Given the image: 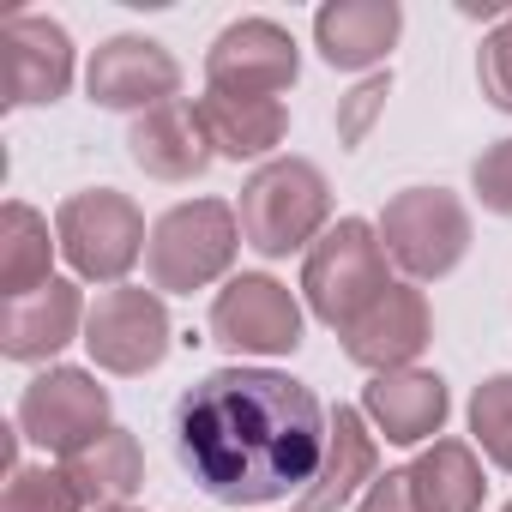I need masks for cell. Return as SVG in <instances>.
I'll use <instances>...</instances> for the list:
<instances>
[{"label":"cell","instance_id":"obj_15","mask_svg":"<svg viewBox=\"0 0 512 512\" xmlns=\"http://www.w3.org/2000/svg\"><path fill=\"white\" fill-rule=\"evenodd\" d=\"M380 482V434L368 428V416L356 404L332 410V434H326V458L314 470V482L296 494L302 512H338L350 500H362Z\"/></svg>","mask_w":512,"mask_h":512},{"label":"cell","instance_id":"obj_7","mask_svg":"<svg viewBox=\"0 0 512 512\" xmlns=\"http://www.w3.org/2000/svg\"><path fill=\"white\" fill-rule=\"evenodd\" d=\"M109 386H97V374L85 368H43L25 392H19V434L37 440L43 452L55 458H73L85 452L97 434H109Z\"/></svg>","mask_w":512,"mask_h":512},{"label":"cell","instance_id":"obj_2","mask_svg":"<svg viewBox=\"0 0 512 512\" xmlns=\"http://www.w3.org/2000/svg\"><path fill=\"white\" fill-rule=\"evenodd\" d=\"M241 241L260 260H290L308 253L326 229H332V187L320 175V163L308 157H272L247 175L241 205H235Z\"/></svg>","mask_w":512,"mask_h":512},{"label":"cell","instance_id":"obj_19","mask_svg":"<svg viewBox=\"0 0 512 512\" xmlns=\"http://www.w3.org/2000/svg\"><path fill=\"white\" fill-rule=\"evenodd\" d=\"M199 115H205V133H211L217 157H235V163H272V151H278L284 133H290L284 97H229V91H205V97H199Z\"/></svg>","mask_w":512,"mask_h":512},{"label":"cell","instance_id":"obj_6","mask_svg":"<svg viewBox=\"0 0 512 512\" xmlns=\"http://www.w3.org/2000/svg\"><path fill=\"white\" fill-rule=\"evenodd\" d=\"M55 235H61L67 266H73L85 284H109V290L127 284V272L139 266V253L151 247L145 211H139L127 193H115V187H91V193L61 199Z\"/></svg>","mask_w":512,"mask_h":512},{"label":"cell","instance_id":"obj_16","mask_svg":"<svg viewBox=\"0 0 512 512\" xmlns=\"http://www.w3.org/2000/svg\"><path fill=\"white\" fill-rule=\"evenodd\" d=\"M404 31V7L398 0H326L314 13V49L326 67L338 73H368L392 55Z\"/></svg>","mask_w":512,"mask_h":512},{"label":"cell","instance_id":"obj_22","mask_svg":"<svg viewBox=\"0 0 512 512\" xmlns=\"http://www.w3.org/2000/svg\"><path fill=\"white\" fill-rule=\"evenodd\" d=\"M410 488H416V506L422 512H482V464L464 440H434L416 452L410 464Z\"/></svg>","mask_w":512,"mask_h":512},{"label":"cell","instance_id":"obj_11","mask_svg":"<svg viewBox=\"0 0 512 512\" xmlns=\"http://www.w3.org/2000/svg\"><path fill=\"white\" fill-rule=\"evenodd\" d=\"M85 91H91L97 109H121V115L139 121V115H151V109H163V103H181V61H175L163 43L121 31V37H109V43L91 55Z\"/></svg>","mask_w":512,"mask_h":512},{"label":"cell","instance_id":"obj_24","mask_svg":"<svg viewBox=\"0 0 512 512\" xmlns=\"http://www.w3.org/2000/svg\"><path fill=\"white\" fill-rule=\"evenodd\" d=\"M470 434L488 452V464L512 476V374H494V380L476 386V398H470Z\"/></svg>","mask_w":512,"mask_h":512},{"label":"cell","instance_id":"obj_26","mask_svg":"<svg viewBox=\"0 0 512 512\" xmlns=\"http://www.w3.org/2000/svg\"><path fill=\"white\" fill-rule=\"evenodd\" d=\"M470 187H476L482 211H494V217H512V139H494V145L476 157V169H470Z\"/></svg>","mask_w":512,"mask_h":512},{"label":"cell","instance_id":"obj_23","mask_svg":"<svg viewBox=\"0 0 512 512\" xmlns=\"http://www.w3.org/2000/svg\"><path fill=\"white\" fill-rule=\"evenodd\" d=\"M0 512H85V494L61 464H19L7 476Z\"/></svg>","mask_w":512,"mask_h":512},{"label":"cell","instance_id":"obj_1","mask_svg":"<svg viewBox=\"0 0 512 512\" xmlns=\"http://www.w3.org/2000/svg\"><path fill=\"white\" fill-rule=\"evenodd\" d=\"M169 434L181 470L217 506H266L314 482L332 410L278 368H217L175 398Z\"/></svg>","mask_w":512,"mask_h":512},{"label":"cell","instance_id":"obj_8","mask_svg":"<svg viewBox=\"0 0 512 512\" xmlns=\"http://www.w3.org/2000/svg\"><path fill=\"white\" fill-rule=\"evenodd\" d=\"M169 308L157 290H139V284H115L91 302L85 314V350L103 374H151L163 356H169Z\"/></svg>","mask_w":512,"mask_h":512},{"label":"cell","instance_id":"obj_18","mask_svg":"<svg viewBox=\"0 0 512 512\" xmlns=\"http://www.w3.org/2000/svg\"><path fill=\"white\" fill-rule=\"evenodd\" d=\"M127 151H133V163H139L145 175H157V181H199V175L211 169V157H217L199 103H163V109L139 115V121L127 127Z\"/></svg>","mask_w":512,"mask_h":512},{"label":"cell","instance_id":"obj_14","mask_svg":"<svg viewBox=\"0 0 512 512\" xmlns=\"http://www.w3.org/2000/svg\"><path fill=\"white\" fill-rule=\"evenodd\" d=\"M452 392L440 374L428 368H398V374H374L362 386V416L374 434H386L392 446H434V434L446 428Z\"/></svg>","mask_w":512,"mask_h":512},{"label":"cell","instance_id":"obj_29","mask_svg":"<svg viewBox=\"0 0 512 512\" xmlns=\"http://www.w3.org/2000/svg\"><path fill=\"white\" fill-rule=\"evenodd\" d=\"M103 512H139V506H103Z\"/></svg>","mask_w":512,"mask_h":512},{"label":"cell","instance_id":"obj_3","mask_svg":"<svg viewBox=\"0 0 512 512\" xmlns=\"http://www.w3.org/2000/svg\"><path fill=\"white\" fill-rule=\"evenodd\" d=\"M386 247H380V229L362 223V217H338L308 253H302V302L314 320H326L332 332H344L374 296L392 290L386 278Z\"/></svg>","mask_w":512,"mask_h":512},{"label":"cell","instance_id":"obj_13","mask_svg":"<svg viewBox=\"0 0 512 512\" xmlns=\"http://www.w3.org/2000/svg\"><path fill=\"white\" fill-rule=\"evenodd\" d=\"M344 356L368 374H398V368H416V356L428 350L434 338V314H428V296L416 284H392L386 296H374L344 332Z\"/></svg>","mask_w":512,"mask_h":512},{"label":"cell","instance_id":"obj_9","mask_svg":"<svg viewBox=\"0 0 512 512\" xmlns=\"http://www.w3.org/2000/svg\"><path fill=\"white\" fill-rule=\"evenodd\" d=\"M211 344L235 356H290L302 344V302L266 272H241L211 302Z\"/></svg>","mask_w":512,"mask_h":512},{"label":"cell","instance_id":"obj_30","mask_svg":"<svg viewBox=\"0 0 512 512\" xmlns=\"http://www.w3.org/2000/svg\"><path fill=\"white\" fill-rule=\"evenodd\" d=\"M500 512H512V500H506V506H500Z\"/></svg>","mask_w":512,"mask_h":512},{"label":"cell","instance_id":"obj_27","mask_svg":"<svg viewBox=\"0 0 512 512\" xmlns=\"http://www.w3.org/2000/svg\"><path fill=\"white\" fill-rule=\"evenodd\" d=\"M386 97H392V79H386V73H374L368 85H356V91H350V103L338 109V139H344L350 151L368 139V127H374V115L386 109Z\"/></svg>","mask_w":512,"mask_h":512},{"label":"cell","instance_id":"obj_20","mask_svg":"<svg viewBox=\"0 0 512 512\" xmlns=\"http://www.w3.org/2000/svg\"><path fill=\"white\" fill-rule=\"evenodd\" d=\"M55 253L61 235L49 229V217L31 211L25 199H7V211H0V296L25 302L43 284H55Z\"/></svg>","mask_w":512,"mask_h":512},{"label":"cell","instance_id":"obj_28","mask_svg":"<svg viewBox=\"0 0 512 512\" xmlns=\"http://www.w3.org/2000/svg\"><path fill=\"white\" fill-rule=\"evenodd\" d=\"M356 512H422V506H416V488H410V464H404V470H386V476L356 500Z\"/></svg>","mask_w":512,"mask_h":512},{"label":"cell","instance_id":"obj_17","mask_svg":"<svg viewBox=\"0 0 512 512\" xmlns=\"http://www.w3.org/2000/svg\"><path fill=\"white\" fill-rule=\"evenodd\" d=\"M85 314L91 308H85L79 284L73 278H55L37 296L0 308V356H13V362H49L73 338H85Z\"/></svg>","mask_w":512,"mask_h":512},{"label":"cell","instance_id":"obj_4","mask_svg":"<svg viewBox=\"0 0 512 512\" xmlns=\"http://www.w3.org/2000/svg\"><path fill=\"white\" fill-rule=\"evenodd\" d=\"M241 247V223L223 199H187L175 211H163L151 223V247H145V272L151 290L163 296H193L217 278H229Z\"/></svg>","mask_w":512,"mask_h":512},{"label":"cell","instance_id":"obj_21","mask_svg":"<svg viewBox=\"0 0 512 512\" xmlns=\"http://www.w3.org/2000/svg\"><path fill=\"white\" fill-rule=\"evenodd\" d=\"M61 470L79 482V494H85V506H127L133 494H139V482H145V452H139V440L127 434V428H109V434H97L85 452H73V458H61Z\"/></svg>","mask_w":512,"mask_h":512},{"label":"cell","instance_id":"obj_5","mask_svg":"<svg viewBox=\"0 0 512 512\" xmlns=\"http://www.w3.org/2000/svg\"><path fill=\"white\" fill-rule=\"evenodd\" d=\"M380 247L404 284H434L470 253V211L446 187H404L380 211Z\"/></svg>","mask_w":512,"mask_h":512},{"label":"cell","instance_id":"obj_12","mask_svg":"<svg viewBox=\"0 0 512 512\" xmlns=\"http://www.w3.org/2000/svg\"><path fill=\"white\" fill-rule=\"evenodd\" d=\"M0 85L7 109H37L67 97L73 85V37L49 13H7L0 25Z\"/></svg>","mask_w":512,"mask_h":512},{"label":"cell","instance_id":"obj_10","mask_svg":"<svg viewBox=\"0 0 512 512\" xmlns=\"http://www.w3.org/2000/svg\"><path fill=\"white\" fill-rule=\"evenodd\" d=\"M302 73L296 37L278 19H235L205 49V91L229 97H284Z\"/></svg>","mask_w":512,"mask_h":512},{"label":"cell","instance_id":"obj_25","mask_svg":"<svg viewBox=\"0 0 512 512\" xmlns=\"http://www.w3.org/2000/svg\"><path fill=\"white\" fill-rule=\"evenodd\" d=\"M476 85H482V97L500 109V115H512V7H506V19L482 37V49H476Z\"/></svg>","mask_w":512,"mask_h":512}]
</instances>
